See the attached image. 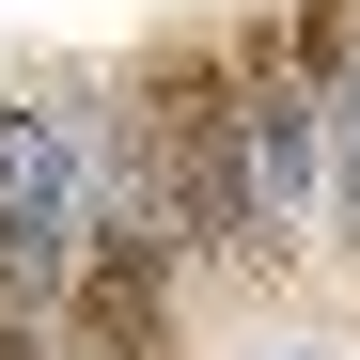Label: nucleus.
<instances>
[{
  "instance_id": "obj_2",
  "label": "nucleus",
  "mask_w": 360,
  "mask_h": 360,
  "mask_svg": "<svg viewBox=\"0 0 360 360\" xmlns=\"http://www.w3.org/2000/svg\"><path fill=\"white\" fill-rule=\"evenodd\" d=\"M79 360H172V204H110L79 235Z\"/></svg>"
},
{
  "instance_id": "obj_1",
  "label": "nucleus",
  "mask_w": 360,
  "mask_h": 360,
  "mask_svg": "<svg viewBox=\"0 0 360 360\" xmlns=\"http://www.w3.org/2000/svg\"><path fill=\"white\" fill-rule=\"evenodd\" d=\"M141 141H157V172H172V235H204L219 266H266V251H282L266 172H251V79H235L204 32L141 63Z\"/></svg>"
}]
</instances>
